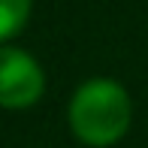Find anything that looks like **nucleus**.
I'll return each instance as SVG.
<instances>
[{
    "instance_id": "1",
    "label": "nucleus",
    "mask_w": 148,
    "mask_h": 148,
    "mask_svg": "<svg viewBox=\"0 0 148 148\" xmlns=\"http://www.w3.org/2000/svg\"><path fill=\"white\" fill-rule=\"evenodd\" d=\"M133 106L127 91L112 79H91L79 85L70 100V127L85 145L106 148L127 133Z\"/></svg>"
},
{
    "instance_id": "2",
    "label": "nucleus",
    "mask_w": 148,
    "mask_h": 148,
    "mask_svg": "<svg viewBox=\"0 0 148 148\" xmlns=\"http://www.w3.org/2000/svg\"><path fill=\"white\" fill-rule=\"evenodd\" d=\"M45 91L42 66L24 49L0 45V106L3 109H27Z\"/></svg>"
},
{
    "instance_id": "3",
    "label": "nucleus",
    "mask_w": 148,
    "mask_h": 148,
    "mask_svg": "<svg viewBox=\"0 0 148 148\" xmlns=\"http://www.w3.org/2000/svg\"><path fill=\"white\" fill-rule=\"evenodd\" d=\"M33 0H0V42L12 39L27 24Z\"/></svg>"
}]
</instances>
